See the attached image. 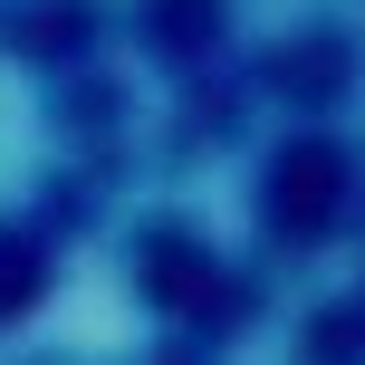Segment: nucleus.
<instances>
[{"instance_id": "2", "label": "nucleus", "mask_w": 365, "mask_h": 365, "mask_svg": "<svg viewBox=\"0 0 365 365\" xmlns=\"http://www.w3.org/2000/svg\"><path fill=\"white\" fill-rule=\"evenodd\" d=\"M29 279H38V250H29V240H19V250H0V308H10V298H29Z\"/></svg>"}, {"instance_id": "1", "label": "nucleus", "mask_w": 365, "mask_h": 365, "mask_svg": "<svg viewBox=\"0 0 365 365\" xmlns=\"http://www.w3.org/2000/svg\"><path fill=\"white\" fill-rule=\"evenodd\" d=\"M346 192V173H336V154H289L269 182V221H289V231H317V212Z\"/></svg>"}]
</instances>
